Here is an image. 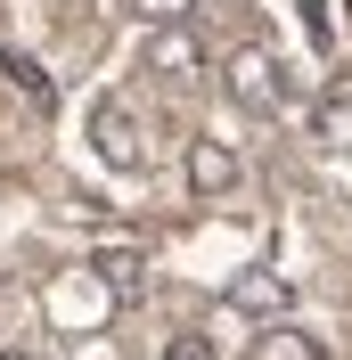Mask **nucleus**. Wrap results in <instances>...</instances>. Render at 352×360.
I'll list each match as a JSON object with an SVG mask.
<instances>
[{"label": "nucleus", "mask_w": 352, "mask_h": 360, "mask_svg": "<svg viewBox=\"0 0 352 360\" xmlns=\"http://www.w3.org/2000/svg\"><path fill=\"white\" fill-rule=\"evenodd\" d=\"M344 8H352V0H344Z\"/></svg>", "instance_id": "13"}, {"label": "nucleus", "mask_w": 352, "mask_h": 360, "mask_svg": "<svg viewBox=\"0 0 352 360\" xmlns=\"http://www.w3.org/2000/svg\"><path fill=\"white\" fill-rule=\"evenodd\" d=\"M164 360H213V344H205V336H172V344H164Z\"/></svg>", "instance_id": "11"}, {"label": "nucleus", "mask_w": 352, "mask_h": 360, "mask_svg": "<svg viewBox=\"0 0 352 360\" xmlns=\"http://www.w3.org/2000/svg\"><path fill=\"white\" fill-rule=\"evenodd\" d=\"M90 278H99L115 303H132V295L148 287V254H139V246H99V254H90Z\"/></svg>", "instance_id": "5"}, {"label": "nucleus", "mask_w": 352, "mask_h": 360, "mask_svg": "<svg viewBox=\"0 0 352 360\" xmlns=\"http://www.w3.org/2000/svg\"><path fill=\"white\" fill-rule=\"evenodd\" d=\"M123 8H132L148 33H164V25H189V8H197V0H123Z\"/></svg>", "instance_id": "8"}, {"label": "nucleus", "mask_w": 352, "mask_h": 360, "mask_svg": "<svg viewBox=\"0 0 352 360\" xmlns=\"http://www.w3.org/2000/svg\"><path fill=\"white\" fill-rule=\"evenodd\" d=\"M90 139H99V156H107L115 172H148V131H139V115L123 107V98H99V107H90Z\"/></svg>", "instance_id": "2"}, {"label": "nucleus", "mask_w": 352, "mask_h": 360, "mask_svg": "<svg viewBox=\"0 0 352 360\" xmlns=\"http://www.w3.org/2000/svg\"><path fill=\"white\" fill-rule=\"evenodd\" d=\"M0 360H33V352H0Z\"/></svg>", "instance_id": "12"}, {"label": "nucleus", "mask_w": 352, "mask_h": 360, "mask_svg": "<svg viewBox=\"0 0 352 360\" xmlns=\"http://www.w3.org/2000/svg\"><path fill=\"white\" fill-rule=\"evenodd\" d=\"M189 188H197V197L238 188V148H221V139H189Z\"/></svg>", "instance_id": "6"}, {"label": "nucleus", "mask_w": 352, "mask_h": 360, "mask_svg": "<svg viewBox=\"0 0 352 360\" xmlns=\"http://www.w3.org/2000/svg\"><path fill=\"white\" fill-rule=\"evenodd\" d=\"M344 115H352V66H336L328 90H320V131H328V123H344Z\"/></svg>", "instance_id": "10"}, {"label": "nucleus", "mask_w": 352, "mask_h": 360, "mask_svg": "<svg viewBox=\"0 0 352 360\" xmlns=\"http://www.w3.org/2000/svg\"><path fill=\"white\" fill-rule=\"evenodd\" d=\"M246 360H328V352H320V336H311V328L279 319V328H263V336H254V352H246Z\"/></svg>", "instance_id": "7"}, {"label": "nucleus", "mask_w": 352, "mask_h": 360, "mask_svg": "<svg viewBox=\"0 0 352 360\" xmlns=\"http://www.w3.org/2000/svg\"><path fill=\"white\" fill-rule=\"evenodd\" d=\"M8 82H17L25 98H33V107H49V98H58V90H49V74L33 66V58H25V49H8Z\"/></svg>", "instance_id": "9"}, {"label": "nucleus", "mask_w": 352, "mask_h": 360, "mask_svg": "<svg viewBox=\"0 0 352 360\" xmlns=\"http://www.w3.org/2000/svg\"><path fill=\"white\" fill-rule=\"evenodd\" d=\"M221 303H230V311H246V319H263V328H279V319L295 311V287H287L279 270H238V278L221 287Z\"/></svg>", "instance_id": "3"}, {"label": "nucleus", "mask_w": 352, "mask_h": 360, "mask_svg": "<svg viewBox=\"0 0 352 360\" xmlns=\"http://www.w3.org/2000/svg\"><path fill=\"white\" fill-rule=\"evenodd\" d=\"M221 82H230V107H246V115H270V107L287 98V74H279V58H270L263 41H246L238 58H230Z\"/></svg>", "instance_id": "1"}, {"label": "nucleus", "mask_w": 352, "mask_h": 360, "mask_svg": "<svg viewBox=\"0 0 352 360\" xmlns=\"http://www.w3.org/2000/svg\"><path fill=\"white\" fill-rule=\"evenodd\" d=\"M148 74H164V82H197V74H205V41L189 33V25L148 33Z\"/></svg>", "instance_id": "4"}]
</instances>
